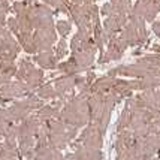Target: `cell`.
Listing matches in <instances>:
<instances>
[{"label": "cell", "mask_w": 160, "mask_h": 160, "mask_svg": "<svg viewBox=\"0 0 160 160\" xmlns=\"http://www.w3.org/2000/svg\"><path fill=\"white\" fill-rule=\"evenodd\" d=\"M88 38H91V36L85 35V33H82V32H79V30H78V33L73 36V38H72V41H70V49H72V52L82 51L84 43H85V41H87Z\"/></svg>", "instance_id": "11"}, {"label": "cell", "mask_w": 160, "mask_h": 160, "mask_svg": "<svg viewBox=\"0 0 160 160\" xmlns=\"http://www.w3.org/2000/svg\"><path fill=\"white\" fill-rule=\"evenodd\" d=\"M42 2L60 12H69V3L66 0H42Z\"/></svg>", "instance_id": "13"}, {"label": "cell", "mask_w": 160, "mask_h": 160, "mask_svg": "<svg viewBox=\"0 0 160 160\" xmlns=\"http://www.w3.org/2000/svg\"><path fill=\"white\" fill-rule=\"evenodd\" d=\"M160 12V3L157 0H136L132 6V14L142 17L147 22H154Z\"/></svg>", "instance_id": "2"}, {"label": "cell", "mask_w": 160, "mask_h": 160, "mask_svg": "<svg viewBox=\"0 0 160 160\" xmlns=\"http://www.w3.org/2000/svg\"><path fill=\"white\" fill-rule=\"evenodd\" d=\"M33 62L39 64L42 69H57L58 66V58L52 51H42L33 56Z\"/></svg>", "instance_id": "6"}, {"label": "cell", "mask_w": 160, "mask_h": 160, "mask_svg": "<svg viewBox=\"0 0 160 160\" xmlns=\"http://www.w3.org/2000/svg\"><path fill=\"white\" fill-rule=\"evenodd\" d=\"M100 14L105 15V17H109V15L112 14V5H111V2H109V3H105L103 6L100 8Z\"/></svg>", "instance_id": "16"}, {"label": "cell", "mask_w": 160, "mask_h": 160, "mask_svg": "<svg viewBox=\"0 0 160 160\" xmlns=\"http://www.w3.org/2000/svg\"><path fill=\"white\" fill-rule=\"evenodd\" d=\"M94 56H96V54H91V52H87V51L72 52V58L77 62V64L79 66L81 70L90 68L91 64H93V62H94Z\"/></svg>", "instance_id": "8"}, {"label": "cell", "mask_w": 160, "mask_h": 160, "mask_svg": "<svg viewBox=\"0 0 160 160\" xmlns=\"http://www.w3.org/2000/svg\"><path fill=\"white\" fill-rule=\"evenodd\" d=\"M77 87V75H64L54 81V88H56L58 96H64L73 91Z\"/></svg>", "instance_id": "5"}, {"label": "cell", "mask_w": 160, "mask_h": 160, "mask_svg": "<svg viewBox=\"0 0 160 160\" xmlns=\"http://www.w3.org/2000/svg\"><path fill=\"white\" fill-rule=\"evenodd\" d=\"M114 82H115V78L108 77V75L103 78H99V79H96L94 82L91 84V94L111 91L112 87H114Z\"/></svg>", "instance_id": "7"}, {"label": "cell", "mask_w": 160, "mask_h": 160, "mask_svg": "<svg viewBox=\"0 0 160 160\" xmlns=\"http://www.w3.org/2000/svg\"><path fill=\"white\" fill-rule=\"evenodd\" d=\"M103 133L99 130L93 123H88L85 126V129L82 130V133L79 135V142L82 145L88 147V148H96V150H100L102 148V144H103Z\"/></svg>", "instance_id": "4"}, {"label": "cell", "mask_w": 160, "mask_h": 160, "mask_svg": "<svg viewBox=\"0 0 160 160\" xmlns=\"http://www.w3.org/2000/svg\"><path fill=\"white\" fill-rule=\"evenodd\" d=\"M56 30L62 38H66V36L70 35V32H72V24L66 20H60L56 24Z\"/></svg>", "instance_id": "14"}, {"label": "cell", "mask_w": 160, "mask_h": 160, "mask_svg": "<svg viewBox=\"0 0 160 160\" xmlns=\"http://www.w3.org/2000/svg\"><path fill=\"white\" fill-rule=\"evenodd\" d=\"M54 54L58 60H62L68 56V42H66V38H62L60 41L57 42V45L54 47Z\"/></svg>", "instance_id": "12"}, {"label": "cell", "mask_w": 160, "mask_h": 160, "mask_svg": "<svg viewBox=\"0 0 160 160\" xmlns=\"http://www.w3.org/2000/svg\"><path fill=\"white\" fill-rule=\"evenodd\" d=\"M87 2H90V3H96L98 0H87Z\"/></svg>", "instance_id": "17"}, {"label": "cell", "mask_w": 160, "mask_h": 160, "mask_svg": "<svg viewBox=\"0 0 160 160\" xmlns=\"http://www.w3.org/2000/svg\"><path fill=\"white\" fill-rule=\"evenodd\" d=\"M57 69H58V72H62L64 75H78V73L81 72L79 66H78L77 62H75L72 57H70L69 60L60 63V64L57 66Z\"/></svg>", "instance_id": "10"}, {"label": "cell", "mask_w": 160, "mask_h": 160, "mask_svg": "<svg viewBox=\"0 0 160 160\" xmlns=\"http://www.w3.org/2000/svg\"><path fill=\"white\" fill-rule=\"evenodd\" d=\"M127 42L121 38V36H114L111 38V41L108 42V47H106V51H103L100 54V58H99V63H108L111 60H118L121 58V56L124 54L126 48H127Z\"/></svg>", "instance_id": "3"}, {"label": "cell", "mask_w": 160, "mask_h": 160, "mask_svg": "<svg viewBox=\"0 0 160 160\" xmlns=\"http://www.w3.org/2000/svg\"><path fill=\"white\" fill-rule=\"evenodd\" d=\"M35 93L41 99H43V100H54L56 98H58V94H57L54 85H52V84H48V82L39 85V87L35 90Z\"/></svg>", "instance_id": "9"}, {"label": "cell", "mask_w": 160, "mask_h": 160, "mask_svg": "<svg viewBox=\"0 0 160 160\" xmlns=\"http://www.w3.org/2000/svg\"><path fill=\"white\" fill-rule=\"evenodd\" d=\"M57 30L54 26L49 27H42L36 28L33 32V38H35V43L38 52L42 51H52V45L57 43Z\"/></svg>", "instance_id": "1"}, {"label": "cell", "mask_w": 160, "mask_h": 160, "mask_svg": "<svg viewBox=\"0 0 160 160\" xmlns=\"http://www.w3.org/2000/svg\"><path fill=\"white\" fill-rule=\"evenodd\" d=\"M6 27L9 28V32H11L12 35H15V36L21 32L20 22H18V20H17V17H11V18H8L6 20Z\"/></svg>", "instance_id": "15"}]
</instances>
